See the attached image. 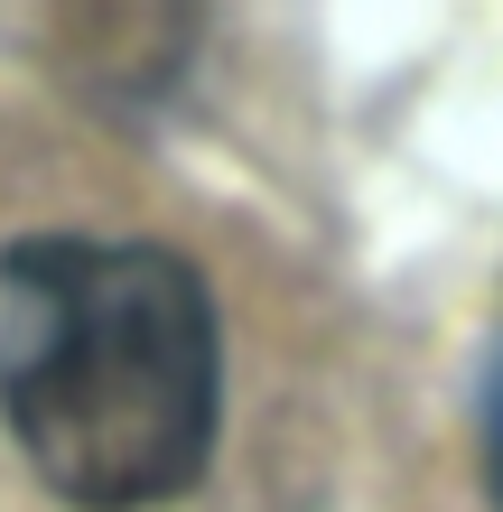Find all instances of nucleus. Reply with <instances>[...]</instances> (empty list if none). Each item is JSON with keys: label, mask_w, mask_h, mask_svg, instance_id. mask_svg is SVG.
<instances>
[{"label": "nucleus", "mask_w": 503, "mask_h": 512, "mask_svg": "<svg viewBox=\"0 0 503 512\" xmlns=\"http://www.w3.org/2000/svg\"><path fill=\"white\" fill-rule=\"evenodd\" d=\"M215 298L159 243L28 233L0 252V419L47 494L150 512L215 457Z\"/></svg>", "instance_id": "nucleus-1"}, {"label": "nucleus", "mask_w": 503, "mask_h": 512, "mask_svg": "<svg viewBox=\"0 0 503 512\" xmlns=\"http://www.w3.org/2000/svg\"><path fill=\"white\" fill-rule=\"evenodd\" d=\"M485 475H494V494H503V354H494V373H485Z\"/></svg>", "instance_id": "nucleus-2"}]
</instances>
